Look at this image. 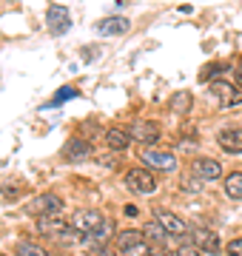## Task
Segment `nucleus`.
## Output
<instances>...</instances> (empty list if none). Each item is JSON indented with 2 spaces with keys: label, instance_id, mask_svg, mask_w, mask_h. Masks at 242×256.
I'll return each instance as SVG.
<instances>
[{
  "label": "nucleus",
  "instance_id": "obj_1",
  "mask_svg": "<svg viewBox=\"0 0 242 256\" xmlns=\"http://www.w3.org/2000/svg\"><path fill=\"white\" fill-rule=\"evenodd\" d=\"M72 228L83 239L94 242V245H106L108 236H112L114 225L102 216L100 210H77L74 216H72Z\"/></svg>",
  "mask_w": 242,
  "mask_h": 256
},
{
  "label": "nucleus",
  "instance_id": "obj_2",
  "mask_svg": "<svg viewBox=\"0 0 242 256\" xmlns=\"http://www.w3.org/2000/svg\"><path fill=\"white\" fill-rule=\"evenodd\" d=\"M140 160L151 168H157V171H174L177 168V156L168 154V151H160V148H142L140 151Z\"/></svg>",
  "mask_w": 242,
  "mask_h": 256
},
{
  "label": "nucleus",
  "instance_id": "obj_3",
  "mask_svg": "<svg viewBox=\"0 0 242 256\" xmlns=\"http://www.w3.org/2000/svg\"><path fill=\"white\" fill-rule=\"evenodd\" d=\"M28 210L38 214V216H52V214H60L63 210V200L57 194H40L28 202Z\"/></svg>",
  "mask_w": 242,
  "mask_h": 256
},
{
  "label": "nucleus",
  "instance_id": "obj_4",
  "mask_svg": "<svg viewBox=\"0 0 242 256\" xmlns=\"http://www.w3.org/2000/svg\"><path fill=\"white\" fill-rule=\"evenodd\" d=\"M154 222H160L162 225V230H166L168 236H177V239H182L188 234V225L182 220H180L177 214H171V210H166V208H160L157 214H154Z\"/></svg>",
  "mask_w": 242,
  "mask_h": 256
},
{
  "label": "nucleus",
  "instance_id": "obj_5",
  "mask_svg": "<svg viewBox=\"0 0 242 256\" xmlns=\"http://www.w3.org/2000/svg\"><path fill=\"white\" fill-rule=\"evenodd\" d=\"M126 185L137 194H154L157 191V180H154L148 171H142V168H131L128 174H126Z\"/></svg>",
  "mask_w": 242,
  "mask_h": 256
},
{
  "label": "nucleus",
  "instance_id": "obj_6",
  "mask_svg": "<svg viewBox=\"0 0 242 256\" xmlns=\"http://www.w3.org/2000/svg\"><path fill=\"white\" fill-rule=\"evenodd\" d=\"M46 23H48V32H52V34H66L68 26H72V18H68V12H66L60 3H54V6H48V12H46Z\"/></svg>",
  "mask_w": 242,
  "mask_h": 256
},
{
  "label": "nucleus",
  "instance_id": "obj_7",
  "mask_svg": "<svg viewBox=\"0 0 242 256\" xmlns=\"http://www.w3.org/2000/svg\"><path fill=\"white\" fill-rule=\"evenodd\" d=\"M63 156L68 160V162H86V160L92 156V146H88L86 140H80V137H72L63 146Z\"/></svg>",
  "mask_w": 242,
  "mask_h": 256
},
{
  "label": "nucleus",
  "instance_id": "obj_8",
  "mask_svg": "<svg viewBox=\"0 0 242 256\" xmlns=\"http://www.w3.org/2000/svg\"><path fill=\"white\" fill-rule=\"evenodd\" d=\"M194 242L196 248H200V254H220L222 250V245H220V236H216L214 230H208V228H196L194 230Z\"/></svg>",
  "mask_w": 242,
  "mask_h": 256
},
{
  "label": "nucleus",
  "instance_id": "obj_9",
  "mask_svg": "<svg viewBox=\"0 0 242 256\" xmlns=\"http://www.w3.org/2000/svg\"><path fill=\"white\" fill-rule=\"evenodd\" d=\"M211 94H214L216 100L222 102V106H240L242 102V94L234 88L231 82H211Z\"/></svg>",
  "mask_w": 242,
  "mask_h": 256
},
{
  "label": "nucleus",
  "instance_id": "obj_10",
  "mask_svg": "<svg viewBox=\"0 0 242 256\" xmlns=\"http://www.w3.org/2000/svg\"><path fill=\"white\" fill-rule=\"evenodd\" d=\"M216 142L228 154H242V128H225Z\"/></svg>",
  "mask_w": 242,
  "mask_h": 256
},
{
  "label": "nucleus",
  "instance_id": "obj_11",
  "mask_svg": "<svg viewBox=\"0 0 242 256\" xmlns=\"http://www.w3.org/2000/svg\"><path fill=\"white\" fill-rule=\"evenodd\" d=\"M131 137L140 140V142H157L160 128H157V122H148V120H137V122L131 126Z\"/></svg>",
  "mask_w": 242,
  "mask_h": 256
},
{
  "label": "nucleus",
  "instance_id": "obj_12",
  "mask_svg": "<svg viewBox=\"0 0 242 256\" xmlns=\"http://www.w3.org/2000/svg\"><path fill=\"white\" fill-rule=\"evenodd\" d=\"M128 26L131 23L126 18H106L97 23V34H126Z\"/></svg>",
  "mask_w": 242,
  "mask_h": 256
},
{
  "label": "nucleus",
  "instance_id": "obj_13",
  "mask_svg": "<svg viewBox=\"0 0 242 256\" xmlns=\"http://www.w3.org/2000/svg\"><path fill=\"white\" fill-rule=\"evenodd\" d=\"M194 174L200 176V180H216V176L222 174V165L205 156V160H196L194 162Z\"/></svg>",
  "mask_w": 242,
  "mask_h": 256
},
{
  "label": "nucleus",
  "instance_id": "obj_14",
  "mask_svg": "<svg viewBox=\"0 0 242 256\" xmlns=\"http://www.w3.org/2000/svg\"><path fill=\"white\" fill-rule=\"evenodd\" d=\"M128 142H131L128 131H122V128H108V131H106V146L114 148V151H126Z\"/></svg>",
  "mask_w": 242,
  "mask_h": 256
},
{
  "label": "nucleus",
  "instance_id": "obj_15",
  "mask_svg": "<svg viewBox=\"0 0 242 256\" xmlns=\"http://www.w3.org/2000/svg\"><path fill=\"white\" fill-rule=\"evenodd\" d=\"M66 228L63 214H52V216H38V230L40 234H60Z\"/></svg>",
  "mask_w": 242,
  "mask_h": 256
},
{
  "label": "nucleus",
  "instance_id": "obj_16",
  "mask_svg": "<svg viewBox=\"0 0 242 256\" xmlns=\"http://www.w3.org/2000/svg\"><path fill=\"white\" fill-rule=\"evenodd\" d=\"M225 194H228L231 200H242V171L228 174V180H225Z\"/></svg>",
  "mask_w": 242,
  "mask_h": 256
},
{
  "label": "nucleus",
  "instance_id": "obj_17",
  "mask_svg": "<svg viewBox=\"0 0 242 256\" xmlns=\"http://www.w3.org/2000/svg\"><path fill=\"white\" fill-rule=\"evenodd\" d=\"M171 108L177 111V114H188L191 111V94L188 92H180L171 97Z\"/></svg>",
  "mask_w": 242,
  "mask_h": 256
},
{
  "label": "nucleus",
  "instance_id": "obj_18",
  "mask_svg": "<svg viewBox=\"0 0 242 256\" xmlns=\"http://www.w3.org/2000/svg\"><path fill=\"white\" fill-rule=\"evenodd\" d=\"M117 242H120V250H126V248H131V245H137V242H142V230H122Z\"/></svg>",
  "mask_w": 242,
  "mask_h": 256
},
{
  "label": "nucleus",
  "instance_id": "obj_19",
  "mask_svg": "<svg viewBox=\"0 0 242 256\" xmlns=\"http://www.w3.org/2000/svg\"><path fill=\"white\" fill-rule=\"evenodd\" d=\"M74 97H77V88L66 86V88H60V92H57V97H52V100H48V106L54 108V106H60V102H66V100H74Z\"/></svg>",
  "mask_w": 242,
  "mask_h": 256
},
{
  "label": "nucleus",
  "instance_id": "obj_20",
  "mask_svg": "<svg viewBox=\"0 0 242 256\" xmlns=\"http://www.w3.org/2000/svg\"><path fill=\"white\" fill-rule=\"evenodd\" d=\"M18 256H48V254L40 245H34V242H23L18 248Z\"/></svg>",
  "mask_w": 242,
  "mask_h": 256
},
{
  "label": "nucleus",
  "instance_id": "obj_21",
  "mask_svg": "<svg viewBox=\"0 0 242 256\" xmlns=\"http://www.w3.org/2000/svg\"><path fill=\"white\" fill-rule=\"evenodd\" d=\"M146 236L151 239V242H162V236H166V230H162V225L160 222H151V225H146Z\"/></svg>",
  "mask_w": 242,
  "mask_h": 256
},
{
  "label": "nucleus",
  "instance_id": "obj_22",
  "mask_svg": "<svg viewBox=\"0 0 242 256\" xmlns=\"http://www.w3.org/2000/svg\"><path fill=\"white\" fill-rule=\"evenodd\" d=\"M126 256H151V248L146 245V242H137V245H131V248H126L122 250Z\"/></svg>",
  "mask_w": 242,
  "mask_h": 256
},
{
  "label": "nucleus",
  "instance_id": "obj_23",
  "mask_svg": "<svg viewBox=\"0 0 242 256\" xmlns=\"http://www.w3.org/2000/svg\"><path fill=\"white\" fill-rule=\"evenodd\" d=\"M220 72H225V66H222V63H211V66H205L202 72H200V80H211V77H216Z\"/></svg>",
  "mask_w": 242,
  "mask_h": 256
},
{
  "label": "nucleus",
  "instance_id": "obj_24",
  "mask_svg": "<svg viewBox=\"0 0 242 256\" xmlns=\"http://www.w3.org/2000/svg\"><path fill=\"white\" fill-rule=\"evenodd\" d=\"M88 256H114V250H112L108 245H92Z\"/></svg>",
  "mask_w": 242,
  "mask_h": 256
},
{
  "label": "nucleus",
  "instance_id": "obj_25",
  "mask_svg": "<svg viewBox=\"0 0 242 256\" xmlns=\"http://www.w3.org/2000/svg\"><path fill=\"white\" fill-rule=\"evenodd\" d=\"M231 256H242V239H234V242H228V248H225Z\"/></svg>",
  "mask_w": 242,
  "mask_h": 256
},
{
  "label": "nucleus",
  "instance_id": "obj_26",
  "mask_svg": "<svg viewBox=\"0 0 242 256\" xmlns=\"http://www.w3.org/2000/svg\"><path fill=\"white\" fill-rule=\"evenodd\" d=\"M126 216H131V220H134V216H137V214H140V208H137V205H126Z\"/></svg>",
  "mask_w": 242,
  "mask_h": 256
},
{
  "label": "nucleus",
  "instance_id": "obj_27",
  "mask_svg": "<svg viewBox=\"0 0 242 256\" xmlns=\"http://www.w3.org/2000/svg\"><path fill=\"white\" fill-rule=\"evenodd\" d=\"M234 77H236V82L242 86V60L236 63V68H234Z\"/></svg>",
  "mask_w": 242,
  "mask_h": 256
}]
</instances>
